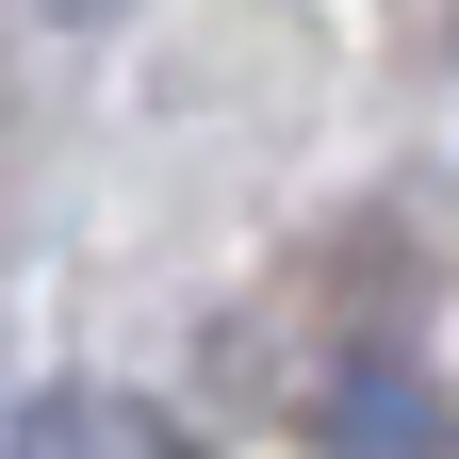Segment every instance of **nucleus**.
<instances>
[{"mask_svg": "<svg viewBox=\"0 0 459 459\" xmlns=\"http://www.w3.org/2000/svg\"><path fill=\"white\" fill-rule=\"evenodd\" d=\"M0 459H197V443L164 427L148 394H99V377H66V394H33V411L0 427Z\"/></svg>", "mask_w": 459, "mask_h": 459, "instance_id": "f257e3e1", "label": "nucleus"}]
</instances>
